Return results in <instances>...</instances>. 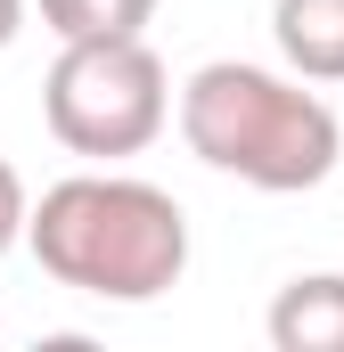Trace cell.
<instances>
[{
    "label": "cell",
    "mask_w": 344,
    "mask_h": 352,
    "mask_svg": "<svg viewBox=\"0 0 344 352\" xmlns=\"http://www.w3.org/2000/svg\"><path fill=\"white\" fill-rule=\"evenodd\" d=\"M41 115H50L58 148H74L90 164H115V156H140L172 123V74L140 33L66 41L50 82H41Z\"/></svg>",
    "instance_id": "cell-3"
},
{
    "label": "cell",
    "mask_w": 344,
    "mask_h": 352,
    "mask_svg": "<svg viewBox=\"0 0 344 352\" xmlns=\"http://www.w3.org/2000/svg\"><path fill=\"white\" fill-rule=\"evenodd\" d=\"M25 8H33V0H0V50H8L17 33H25Z\"/></svg>",
    "instance_id": "cell-8"
},
{
    "label": "cell",
    "mask_w": 344,
    "mask_h": 352,
    "mask_svg": "<svg viewBox=\"0 0 344 352\" xmlns=\"http://www.w3.org/2000/svg\"><path fill=\"white\" fill-rule=\"evenodd\" d=\"M180 140L197 164L270 188V197H303L336 173L344 123L320 90H303V74H270L246 58H213L180 82Z\"/></svg>",
    "instance_id": "cell-2"
},
{
    "label": "cell",
    "mask_w": 344,
    "mask_h": 352,
    "mask_svg": "<svg viewBox=\"0 0 344 352\" xmlns=\"http://www.w3.org/2000/svg\"><path fill=\"white\" fill-rule=\"evenodd\" d=\"M41 25L58 41H123V33H148L156 0H33Z\"/></svg>",
    "instance_id": "cell-6"
},
{
    "label": "cell",
    "mask_w": 344,
    "mask_h": 352,
    "mask_svg": "<svg viewBox=\"0 0 344 352\" xmlns=\"http://www.w3.org/2000/svg\"><path fill=\"white\" fill-rule=\"evenodd\" d=\"M25 230H33V197H25V173H17V164H0V254H8V246H25Z\"/></svg>",
    "instance_id": "cell-7"
},
{
    "label": "cell",
    "mask_w": 344,
    "mask_h": 352,
    "mask_svg": "<svg viewBox=\"0 0 344 352\" xmlns=\"http://www.w3.org/2000/svg\"><path fill=\"white\" fill-rule=\"evenodd\" d=\"M270 41L287 74L344 82V0H270Z\"/></svg>",
    "instance_id": "cell-4"
},
{
    "label": "cell",
    "mask_w": 344,
    "mask_h": 352,
    "mask_svg": "<svg viewBox=\"0 0 344 352\" xmlns=\"http://www.w3.org/2000/svg\"><path fill=\"white\" fill-rule=\"evenodd\" d=\"M270 344L279 352H344V270H312V278L279 287Z\"/></svg>",
    "instance_id": "cell-5"
},
{
    "label": "cell",
    "mask_w": 344,
    "mask_h": 352,
    "mask_svg": "<svg viewBox=\"0 0 344 352\" xmlns=\"http://www.w3.org/2000/svg\"><path fill=\"white\" fill-rule=\"evenodd\" d=\"M33 263L58 287L98 295V303H156L189 270V213L172 205V188L131 173H74L41 188L33 230H25Z\"/></svg>",
    "instance_id": "cell-1"
}]
</instances>
